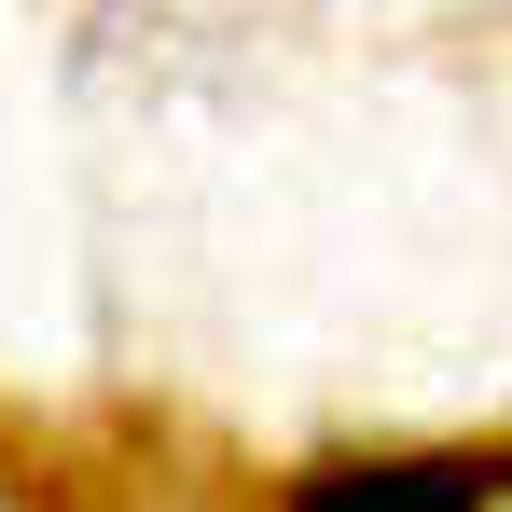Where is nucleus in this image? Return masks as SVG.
<instances>
[{"mask_svg": "<svg viewBox=\"0 0 512 512\" xmlns=\"http://www.w3.org/2000/svg\"><path fill=\"white\" fill-rule=\"evenodd\" d=\"M499 499H512L499 443H388V457L291 471V512H499Z\"/></svg>", "mask_w": 512, "mask_h": 512, "instance_id": "obj_1", "label": "nucleus"}]
</instances>
